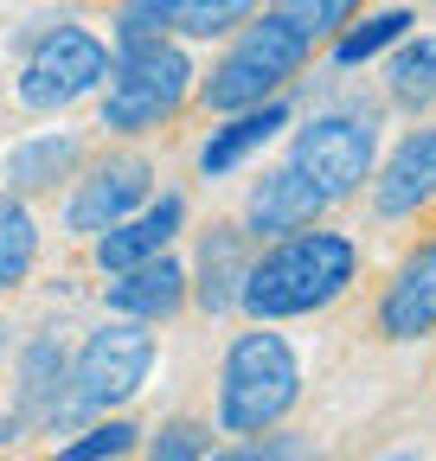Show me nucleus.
<instances>
[{"label": "nucleus", "instance_id": "nucleus-1", "mask_svg": "<svg viewBox=\"0 0 436 461\" xmlns=\"http://www.w3.org/2000/svg\"><path fill=\"white\" fill-rule=\"evenodd\" d=\"M359 276V244L347 230H289V238L263 244L244 269V288H238V308L269 327V321H295V314H321L334 308Z\"/></svg>", "mask_w": 436, "mask_h": 461}, {"label": "nucleus", "instance_id": "nucleus-2", "mask_svg": "<svg viewBox=\"0 0 436 461\" xmlns=\"http://www.w3.org/2000/svg\"><path fill=\"white\" fill-rule=\"evenodd\" d=\"M154 372V333L141 321H103L77 353H71V372H65V391L45 417V436H71L77 423L103 417V411H123L129 397H141Z\"/></svg>", "mask_w": 436, "mask_h": 461}, {"label": "nucleus", "instance_id": "nucleus-3", "mask_svg": "<svg viewBox=\"0 0 436 461\" xmlns=\"http://www.w3.org/2000/svg\"><path fill=\"white\" fill-rule=\"evenodd\" d=\"M302 397V359L283 333L250 327L225 346L218 366V429L225 436H263L277 429Z\"/></svg>", "mask_w": 436, "mask_h": 461}, {"label": "nucleus", "instance_id": "nucleus-4", "mask_svg": "<svg viewBox=\"0 0 436 461\" xmlns=\"http://www.w3.org/2000/svg\"><path fill=\"white\" fill-rule=\"evenodd\" d=\"M193 90H199V71H193L186 45H174V39L116 45L109 84H103V129L109 135H148L160 122H174Z\"/></svg>", "mask_w": 436, "mask_h": 461}, {"label": "nucleus", "instance_id": "nucleus-5", "mask_svg": "<svg viewBox=\"0 0 436 461\" xmlns=\"http://www.w3.org/2000/svg\"><path fill=\"white\" fill-rule=\"evenodd\" d=\"M308 39L277 14V7H263L250 26H238V39L225 45V58L212 65V77H199V103L212 115H238V109H257L269 96H283L289 77H302L308 65Z\"/></svg>", "mask_w": 436, "mask_h": 461}, {"label": "nucleus", "instance_id": "nucleus-6", "mask_svg": "<svg viewBox=\"0 0 436 461\" xmlns=\"http://www.w3.org/2000/svg\"><path fill=\"white\" fill-rule=\"evenodd\" d=\"M289 167L327 193V205L353 199L378 167V115L372 109H321L295 129Z\"/></svg>", "mask_w": 436, "mask_h": 461}, {"label": "nucleus", "instance_id": "nucleus-7", "mask_svg": "<svg viewBox=\"0 0 436 461\" xmlns=\"http://www.w3.org/2000/svg\"><path fill=\"white\" fill-rule=\"evenodd\" d=\"M109 51L90 26H51L20 65V103L26 109H71L109 84Z\"/></svg>", "mask_w": 436, "mask_h": 461}, {"label": "nucleus", "instance_id": "nucleus-8", "mask_svg": "<svg viewBox=\"0 0 436 461\" xmlns=\"http://www.w3.org/2000/svg\"><path fill=\"white\" fill-rule=\"evenodd\" d=\"M154 199V160L123 148V154H103L84 180L65 199V230L71 238H103L109 224H123L129 212H141Z\"/></svg>", "mask_w": 436, "mask_h": 461}, {"label": "nucleus", "instance_id": "nucleus-9", "mask_svg": "<svg viewBox=\"0 0 436 461\" xmlns=\"http://www.w3.org/2000/svg\"><path fill=\"white\" fill-rule=\"evenodd\" d=\"M180 230H186V199L180 193H160V199H148L141 212H129L123 224H109L96 238V269L103 276H123V269H135L148 257H168Z\"/></svg>", "mask_w": 436, "mask_h": 461}, {"label": "nucleus", "instance_id": "nucleus-10", "mask_svg": "<svg viewBox=\"0 0 436 461\" xmlns=\"http://www.w3.org/2000/svg\"><path fill=\"white\" fill-rule=\"evenodd\" d=\"M430 205H436V129H411L386 167H372V212L417 218Z\"/></svg>", "mask_w": 436, "mask_h": 461}, {"label": "nucleus", "instance_id": "nucleus-11", "mask_svg": "<svg viewBox=\"0 0 436 461\" xmlns=\"http://www.w3.org/2000/svg\"><path fill=\"white\" fill-rule=\"evenodd\" d=\"M321 212H327V193H321L314 180H302L295 167H277V173H263V180L250 186V199H244V230H250L257 244H277V238H289V230L321 224Z\"/></svg>", "mask_w": 436, "mask_h": 461}, {"label": "nucleus", "instance_id": "nucleus-12", "mask_svg": "<svg viewBox=\"0 0 436 461\" xmlns=\"http://www.w3.org/2000/svg\"><path fill=\"white\" fill-rule=\"evenodd\" d=\"M186 295H193V282H186V263H180V257H148V263H135V269H123V276H109V282H103L109 314L141 321V327L180 314Z\"/></svg>", "mask_w": 436, "mask_h": 461}, {"label": "nucleus", "instance_id": "nucleus-13", "mask_svg": "<svg viewBox=\"0 0 436 461\" xmlns=\"http://www.w3.org/2000/svg\"><path fill=\"white\" fill-rule=\"evenodd\" d=\"M378 333H386V339H423V333H436V238L417 244L392 269L386 295H378Z\"/></svg>", "mask_w": 436, "mask_h": 461}, {"label": "nucleus", "instance_id": "nucleus-14", "mask_svg": "<svg viewBox=\"0 0 436 461\" xmlns=\"http://www.w3.org/2000/svg\"><path fill=\"white\" fill-rule=\"evenodd\" d=\"M244 269H250V230L244 224H212L199 238V269H186L193 302L205 314H232L238 288H244Z\"/></svg>", "mask_w": 436, "mask_h": 461}, {"label": "nucleus", "instance_id": "nucleus-15", "mask_svg": "<svg viewBox=\"0 0 436 461\" xmlns=\"http://www.w3.org/2000/svg\"><path fill=\"white\" fill-rule=\"evenodd\" d=\"M283 129H289V103H283V96H269V103H257V109L225 115V122L205 135V148H199V173H205V180H225L232 167H244L257 148H269Z\"/></svg>", "mask_w": 436, "mask_h": 461}, {"label": "nucleus", "instance_id": "nucleus-16", "mask_svg": "<svg viewBox=\"0 0 436 461\" xmlns=\"http://www.w3.org/2000/svg\"><path fill=\"white\" fill-rule=\"evenodd\" d=\"M84 160V141L71 129H51V135H32L7 154V193H51L59 180H71Z\"/></svg>", "mask_w": 436, "mask_h": 461}, {"label": "nucleus", "instance_id": "nucleus-17", "mask_svg": "<svg viewBox=\"0 0 436 461\" xmlns=\"http://www.w3.org/2000/svg\"><path fill=\"white\" fill-rule=\"evenodd\" d=\"M65 372H71V353L51 333H39V339H26V353H20V397H14V417L20 423H32V429H45V417H51V403H59V391H65Z\"/></svg>", "mask_w": 436, "mask_h": 461}, {"label": "nucleus", "instance_id": "nucleus-18", "mask_svg": "<svg viewBox=\"0 0 436 461\" xmlns=\"http://www.w3.org/2000/svg\"><path fill=\"white\" fill-rule=\"evenodd\" d=\"M386 96L411 115L436 103V32H404L386 58Z\"/></svg>", "mask_w": 436, "mask_h": 461}, {"label": "nucleus", "instance_id": "nucleus-19", "mask_svg": "<svg viewBox=\"0 0 436 461\" xmlns=\"http://www.w3.org/2000/svg\"><path fill=\"white\" fill-rule=\"evenodd\" d=\"M411 26H417L411 7H386V14H372V20H359V26H341V32H334V65H341V71L372 65V58H378V51H392Z\"/></svg>", "mask_w": 436, "mask_h": 461}, {"label": "nucleus", "instance_id": "nucleus-20", "mask_svg": "<svg viewBox=\"0 0 436 461\" xmlns=\"http://www.w3.org/2000/svg\"><path fill=\"white\" fill-rule=\"evenodd\" d=\"M32 263H39V224L14 193H0V288H20Z\"/></svg>", "mask_w": 436, "mask_h": 461}, {"label": "nucleus", "instance_id": "nucleus-21", "mask_svg": "<svg viewBox=\"0 0 436 461\" xmlns=\"http://www.w3.org/2000/svg\"><path fill=\"white\" fill-rule=\"evenodd\" d=\"M263 7H269V0H180V7H174V32L180 39H232Z\"/></svg>", "mask_w": 436, "mask_h": 461}, {"label": "nucleus", "instance_id": "nucleus-22", "mask_svg": "<svg viewBox=\"0 0 436 461\" xmlns=\"http://www.w3.org/2000/svg\"><path fill=\"white\" fill-rule=\"evenodd\" d=\"M129 448H141V429H135L129 417H109V423H90V429L65 436L45 461H116V455H129Z\"/></svg>", "mask_w": 436, "mask_h": 461}, {"label": "nucleus", "instance_id": "nucleus-23", "mask_svg": "<svg viewBox=\"0 0 436 461\" xmlns=\"http://www.w3.org/2000/svg\"><path fill=\"white\" fill-rule=\"evenodd\" d=\"M148 461H205L212 455V423H193V417H168L154 436H141Z\"/></svg>", "mask_w": 436, "mask_h": 461}, {"label": "nucleus", "instance_id": "nucleus-24", "mask_svg": "<svg viewBox=\"0 0 436 461\" xmlns=\"http://www.w3.org/2000/svg\"><path fill=\"white\" fill-rule=\"evenodd\" d=\"M277 14L314 45V39H334L341 26H353V14H359V0H277Z\"/></svg>", "mask_w": 436, "mask_h": 461}, {"label": "nucleus", "instance_id": "nucleus-25", "mask_svg": "<svg viewBox=\"0 0 436 461\" xmlns=\"http://www.w3.org/2000/svg\"><path fill=\"white\" fill-rule=\"evenodd\" d=\"M174 7H180V0H123V7H116V45L174 39Z\"/></svg>", "mask_w": 436, "mask_h": 461}, {"label": "nucleus", "instance_id": "nucleus-26", "mask_svg": "<svg viewBox=\"0 0 436 461\" xmlns=\"http://www.w3.org/2000/svg\"><path fill=\"white\" fill-rule=\"evenodd\" d=\"M205 461H295V442L289 436H244L232 448H212Z\"/></svg>", "mask_w": 436, "mask_h": 461}, {"label": "nucleus", "instance_id": "nucleus-27", "mask_svg": "<svg viewBox=\"0 0 436 461\" xmlns=\"http://www.w3.org/2000/svg\"><path fill=\"white\" fill-rule=\"evenodd\" d=\"M20 429H26L20 417H0V448H7V442H20Z\"/></svg>", "mask_w": 436, "mask_h": 461}, {"label": "nucleus", "instance_id": "nucleus-28", "mask_svg": "<svg viewBox=\"0 0 436 461\" xmlns=\"http://www.w3.org/2000/svg\"><path fill=\"white\" fill-rule=\"evenodd\" d=\"M386 461H423V455H411V448H398V455H386Z\"/></svg>", "mask_w": 436, "mask_h": 461}]
</instances>
